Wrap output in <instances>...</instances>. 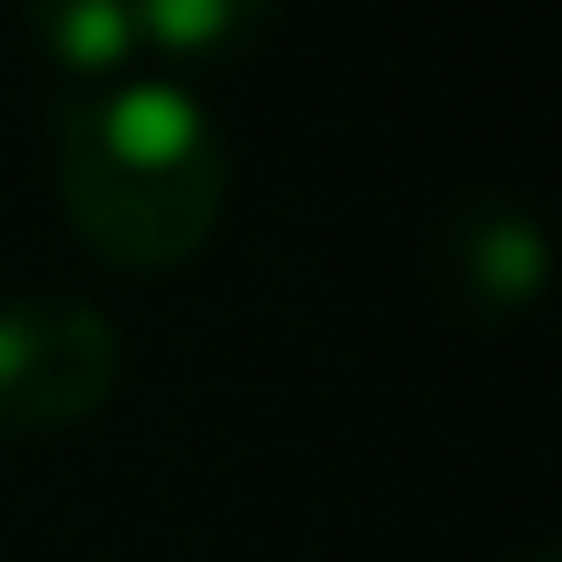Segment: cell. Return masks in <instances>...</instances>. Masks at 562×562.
Instances as JSON below:
<instances>
[{"instance_id": "7a4b0ae2", "label": "cell", "mask_w": 562, "mask_h": 562, "mask_svg": "<svg viewBox=\"0 0 562 562\" xmlns=\"http://www.w3.org/2000/svg\"><path fill=\"white\" fill-rule=\"evenodd\" d=\"M122 384V328L86 300L14 292L0 300V435H65Z\"/></svg>"}, {"instance_id": "8992f818", "label": "cell", "mask_w": 562, "mask_h": 562, "mask_svg": "<svg viewBox=\"0 0 562 562\" xmlns=\"http://www.w3.org/2000/svg\"><path fill=\"white\" fill-rule=\"evenodd\" d=\"M535 562H562V549H535Z\"/></svg>"}, {"instance_id": "3957f363", "label": "cell", "mask_w": 562, "mask_h": 562, "mask_svg": "<svg viewBox=\"0 0 562 562\" xmlns=\"http://www.w3.org/2000/svg\"><path fill=\"white\" fill-rule=\"evenodd\" d=\"M549 285V243L520 200H463L441 228V300L463 321H520Z\"/></svg>"}, {"instance_id": "277c9868", "label": "cell", "mask_w": 562, "mask_h": 562, "mask_svg": "<svg viewBox=\"0 0 562 562\" xmlns=\"http://www.w3.org/2000/svg\"><path fill=\"white\" fill-rule=\"evenodd\" d=\"M285 0H136V50L171 71H228L278 29Z\"/></svg>"}, {"instance_id": "6da1fadb", "label": "cell", "mask_w": 562, "mask_h": 562, "mask_svg": "<svg viewBox=\"0 0 562 562\" xmlns=\"http://www.w3.org/2000/svg\"><path fill=\"white\" fill-rule=\"evenodd\" d=\"M50 150L65 221L128 278L192 263L228 206V143L171 79L71 86L50 114Z\"/></svg>"}, {"instance_id": "5b68a950", "label": "cell", "mask_w": 562, "mask_h": 562, "mask_svg": "<svg viewBox=\"0 0 562 562\" xmlns=\"http://www.w3.org/2000/svg\"><path fill=\"white\" fill-rule=\"evenodd\" d=\"M22 22L71 79H114L136 57V0H22Z\"/></svg>"}]
</instances>
